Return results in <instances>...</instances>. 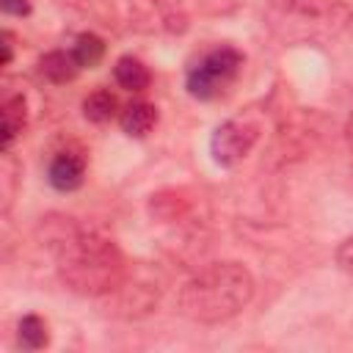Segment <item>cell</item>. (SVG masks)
Returning <instances> with one entry per match:
<instances>
[{"label":"cell","mask_w":353,"mask_h":353,"mask_svg":"<svg viewBox=\"0 0 353 353\" xmlns=\"http://www.w3.org/2000/svg\"><path fill=\"white\" fill-rule=\"evenodd\" d=\"M119 124L130 138H146L157 124V108L146 99H132L130 105L121 108Z\"/></svg>","instance_id":"obj_8"},{"label":"cell","mask_w":353,"mask_h":353,"mask_svg":"<svg viewBox=\"0 0 353 353\" xmlns=\"http://www.w3.org/2000/svg\"><path fill=\"white\" fill-rule=\"evenodd\" d=\"M72 55L77 58L80 69H94L105 58V41L97 33H80L72 44Z\"/></svg>","instance_id":"obj_13"},{"label":"cell","mask_w":353,"mask_h":353,"mask_svg":"<svg viewBox=\"0 0 353 353\" xmlns=\"http://www.w3.org/2000/svg\"><path fill=\"white\" fill-rule=\"evenodd\" d=\"M0 8H3V14H11V17H28L30 0H0Z\"/></svg>","instance_id":"obj_15"},{"label":"cell","mask_w":353,"mask_h":353,"mask_svg":"<svg viewBox=\"0 0 353 353\" xmlns=\"http://www.w3.org/2000/svg\"><path fill=\"white\" fill-rule=\"evenodd\" d=\"M259 135H262V121L254 113H240V116L221 121L210 138L212 160L223 168L243 163L251 154V149L256 146Z\"/></svg>","instance_id":"obj_5"},{"label":"cell","mask_w":353,"mask_h":353,"mask_svg":"<svg viewBox=\"0 0 353 353\" xmlns=\"http://www.w3.org/2000/svg\"><path fill=\"white\" fill-rule=\"evenodd\" d=\"M345 141H347V149H350V157H353V110L345 121Z\"/></svg>","instance_id":"obj_17"},{"label":"cell","mask_w":353,"mask_h":353,"mask_svg":"<svg viewBox=\"0 0 353 353\" xmlns=\"http://www.w3.org/2000/svg\"><path fill=\"white\" fill-rule=\"evenodd\" d=\"M85 168H88V160L80 149H61L50 157V165H47V182L61 190V193H72L83 185L85 179Z\"/></svg>","instance_id":"obj_6"},{"label":"cell","mask_w":353,"mask_h":353,"mask_svg":"<svg viewBox=\"0 0 353 353\" xmlns=\"http://www.w3.org/2000/svg\"><path fill=\"white\" fill-rule=\"evenodd\" d=\"M17 336L22 350H41L50 345V328L39 314H25L17 325Z\"/></svg>","instance_id":"obj_12"},{"label":"cell","mask_w":353,"mask_h":353,"mask_svg":"<svg viewBox=\"0 0 353 353\" xmlns=\"http://www.w3.org/2000/svg\"><path fill=\"white\" fill-rule=\"evenodd\" d=\"M336 265L342 273H347L353 279V237H345L336 248Z\"/></svg>","instance_id":"obj_14"},{"label":"cell","mask_w":353,"mask_h":353,"mask_svg":"<svg viewBox=\"0 0 353 353\" xmlns=\"http://www.w3.org/2000/svg\"><path fill=\"white\" fill-rule=\"evenodd\" d=\"M41 234L61 281L72 292L99 298L127 281L124 254L102 232L66 215H50L41 223Z\"/></svg>","instance_id":"obj_1"},{"label":"cell","mask_w":353,"mask_h":353,"mask_svg":"<svg viewBox=\"0 0 353 353\" xmlns=\"http://www.w3.org/2000/svg\"><path fill=\"white\" fill-rule=\"evenodd\" d=\"M119 110V99L110 88H97L83 99V116L94 124H108L110 119H116Z\"/></svg>","instance_id":"obj_11"},{"label":"cell","mask_w":353,"mask_h":353,"mask_svg":"<svg viewBox=\"0 0 353 353\" xmlns=\"http://www.w3.org/2000/svg\"><path fill=\"white\" fill-rule=\"evenodd\" d=\"M254 298V276L240 262H212L193 273L176 298L179 312L204 325L226 323Z\"/></svg>","instance_id":"obj_2"},{"label":"cell","mask_w":353,"mask_h":353,"mask_svg":"<svg viewBox=\"0 0 353 353\" xmlns=\"http://www.w3.org/2000/svg\"><path fill=\"white\" fill-rule=\"evenodd\" d=\"M243 52L232 44H218L199 55L185 74V88L196 99H215L221 97L243 69Z\"/></svg>","instance_id":"obj_4"},{"label":"cell","mask_w":353,"mask_h":353,"mask_svg":"<svg viewBox=\"0 0 353 353\" xmlns=\"http://www.w3.org/2000/svg\"><path fill=\"white\" fill-rule=\"evenodd\" d=\"M28 127V102L22 94H11L3 99V149L8 152L11 143Z\"/></svg>","instance_id":"obj_10"},{"label":"cell","mask_w":353,"mask_h":353,"mask_svg":"<svg viewBox=\"0 0 353 353\" xmlns=\"http://www.w3.org/2000/svg\"><path fill=\"white\" fill-rule=\"evenodd\" d=\"M3 66H11V61H14V33L11 30H3Z\"/></svg>","instance_id":"obj_16"},{"label":"cell","mask_w":353,"mask_h":353,"mask_svg":"<svg viewBox=\"0 0 353 353\" xmlns=\"http://www.w3.org/2000/svg\"><path fill=\"white\" fill-rule=\"evenodd\" d=\"M342 19L339 0H270L268 25L284 41H306Z\"/></svg>","instance_id":"obj_3"},{"label":"cell","mask_w":353,"mask_h":353,"mask_svg":"<svg viewBox=\"0 0 353 353\" xmlns=\"http://www.w3.org/2000/svg\"><path fill=\"white\" fill-rule=\"evenodd\" d=\"M113 80H116L119 88L132 91V94H141V91L149 88L152 72H149V66H146L141 58H135V55H121V58L116 61V66H113Z\"/></svg>","instance_id":"obj_9"},{"label":"cell","mask_w":353,"mask_h":353,"mask_svg":"<svg viewBox=\"0 0 353 353\" xmlns=\"http://www.w3.org/2000/svg\"><path fill=\"white\" fill-rule=\"evenodd\" d=\"M36 66H39L41 80H47V83H52V85L69 83V80H74L77 72H80V63H77V58L72 55V50H50V52H44V55L39 58Z\"/></svg>","instance_id":"obj_7"}]
</instances>
